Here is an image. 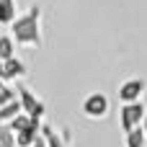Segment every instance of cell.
<instances>
[{"mask_svg": "<svg viewBox=\"0 0 147 147\" xmlns=\"http://www.w3.org/2000/svg\"><path fill=\"white\" fill-rule=\"evenodd\" d=\"M13 39L18 47L23 49H41L44 44V36H41V5H31L26 13H21L13 26Z\"/></svg>", "mask_w": 147, "mask_h": 147, "instance_id": "6da1fadb", "label": "cell"}, {"mask_svg": "<svg viewBox=\"0 0 147 147\" xmlns=\"http://www.w3.org/2000/svg\"><path fill=\"white\" fill-rule=\"evenodd\" d=\"M145 119H147V109L142 101L140 103H121V109H119V127H121L124 134H129L137 127H142Z\"/></svg>", "mask_w": 147, "mask_h": 147, "instance_id": "7a4b0ae2", "label": "cell"}, {"mask_svg": "<svg viewBox=\"0 0 147 147\" xmlns=\"http://www.w3.org/2000/svg\"><path fill=\"white\" fill-rule=\"evenodd\" d=\"M16 93H18L21 106H23V114H28L31 119H44L47 106H44V101H41V98H36L26 85H18V88H16Z\"/></svg>", "mask_w": 147, "mask_h": 147, "instance_id": "3957f363", "label": "cell"}, {"mask_svg": "<svg viewBox=\"0 0 147 147\" xmlns=\"http://www.w3.org/2000/svg\"><path fill=\"white\" fill-rule=\"evenodd\" d=\"M109 109H111L109 96H106V93H101V90H96V93L85 96V101H83V114H85L88 119H103V116L109 114Z\"/></svg>", "mask_w": 147, "mask_h": 147, "instance_id": "277c9868", "label": "cell"}, {"mask_svg": "<svg viewBox=\"0 0 147 147\" xmlns=\"http://www.w3.org/2000/svg\"><path fill=\"white\" fill-rule=\"evenodd\" d=\"M147 90V83L142 78H129L119 85V101L121 103H140Z\"/></svg>", "mask_w": 147, "mask_h": 147, "instance_id": "5b68a950", "label": "cell"}, {"mask_svg": "<svg viewBox=\"0 0 147 147\" xmlns=\"http://www.w3.org/2000/svg\"><path fill=\"white\" fill-rule=\"evenodd\" d=\"M26 72H28V70H26V65H23L18 57L5 59V65H3V80H21Z\"/></svg>", "mask_w": 147, "mask_h": 147, "instance_id": "8992f818", "label": "cell"}, {"mask_svg": "<svg viewBox=\"0 0 147 147\" xmlns=\"http://www.w3.org/2000/svg\"><path fill=\"white\" fill-rule=\"evenodd\" d=\"M16 18H18L16 0H0V26H13Z\"/></svg>", "mask_w": 147, "mask_h": 147, "instance_id": "52a82bcc", "label": "cell"}, {"mask_svg": "<svg viewBox=\"0 0 147 147\" xmlns=\"http://www.w3.org/2000/svg\"><path fill=\"white\" fill-rule=\"evenodd\" d=\"M21 114H23V106H21V101L16 98L13 103H8V106H3V109H0V124H3V127H8V124H10L16 116H21Z\"/></svg>", "mask_w": 147, "mask_h": 147, "instance_id": "ba28073f", "label": "cell"}, {"mask_svg": "<svg viewBox=\"0 0 147 147\" xmlns=\"http://www.w3.org/2000/svg\"><path fill=\"white\" fill-rule=\"evenodd\" d=\"M13 57H16V39L3 34L0 36V59L5 62V59H13Z\"/></svg>", "mask_w": 147, "mask_h": 147, "instance_id": "9c48e42d", "label": "cell"}, {"mask_svg": "<svg viewBox=\"0 0 147 147\" xmlns=\"http://www.w3.org/2000/svg\"><path fill=\"white\" fill-rule=\"evenodd\" d=\"M147 145V134H145V127H137L134 132L127 134V147H145Z\"/></svg>", "mask_w": 147, "mask_h": 147, "instance_id": "30bf717a", "label": "cell"}, {"mask_svg": "<svg viewBox=\"0 0 147 147\" xmlns=\"http://www.w3.org/2000/svg\"><path fill=\"white\" fill-rule=\"evenodd\" d=\"M31 124H34V119H31L28 114H21V116H16V119H13V121H10L8 127L13 129V134H18V132H23V129H28Z\"/></svg>", "mask_w": 147, "mask_h": 147, "instance_id": "8fae6325", "label": "cell"}, {"mask_svg": "<svg viewBox=\"0 0 147 147\" xmlns=\"http://www.w3.org/2000/svg\"><path fill=\"white\" fill-rule=\"evenodd\" d=\"M0 147H18L16 145V134L10 127H0Z\"/></svg>", "mask_w": 147, "mask_h": 147, "instance_id": "7c38bea8", "label": "cell"}, {"mask_svg": "<svg viewBox=\"0 0 147 147\" xmlns=\"http://www.w3.org/2000/svg\"><path fill=\"white\" fill-rule=\"evenodd\" d=\"M16 98H18L16 88H8V85H5V88L0 90V109H3V106H8V103H13Z\"/></svg>", "mask_w": 147, "mask_h": 147, "instance_id": "4fadbf2b", "label": "cell"}, {"mask_svg": "<svg viewBox=\"0 0 147 147\" xmlns=\"http://www.w3.org/2000/svg\"><path fill=\"white\" fill-rule=\"evenodd\" d=\"M31 147H49V142H47V137L41 134V137H39V140H36V142H34Z\"/></svg>", "mask_w": 147, "mask_h": 147, "instance_id": "5bb4252c", "label": "cell"}, {"mask_svg": "<svg viewBox=\"0 0 147 147\" xmlns=\"http://www.w3.org/2000/svg\"><path fill=\"white\" fill-rule=\"evenodd\" d=\"M3 65H5V62H3V59H0V78H3Z\"/></svg>", "mask_w": 147, "mask_h": 147, "instance_id": "9a60e30c", "label": "cell"}, {"mask_svg": "<svg viewBox=\"0 0 147 147\" xmlns=\"http://www.w3.org/2000/svg\"><path fill=\"white\" fill-rule=\"evenodd\" d=\"M3 88H5V80H3V78H0V90H3Z\"/></svg>", "mask_w": 147, "mask_h": 147, "instance_id": "2e32d148", "label": "cell"}, {"mask_svg": "<svg viewBox=\"0 0 147 147\" xmlns=\"http://www.w3.org/2000/svg\"><path fill=\"white\" fill-rule=\"evenodd\" d=\"M142 127H145V124H142ZM145 134H147V127H145Z\"/></svg>", "mask_w": 147, "mask_h": 147, "instance_id": "e0dca14e", "label": "cell"}, {"mask_svg": "<svg viewBox=\"0 0 147 147\" xmlns=\"http://www.w3.org/2000/svg\"><path fill=\"white\" fill-rule=\"evenodd\" d=\"M145 127H147V119H145Z\"/></svg>", "mask_w": 147, "mask_h": 147, "instance_id": "ac0fdd59", "label": "cell"}]
</instances>
